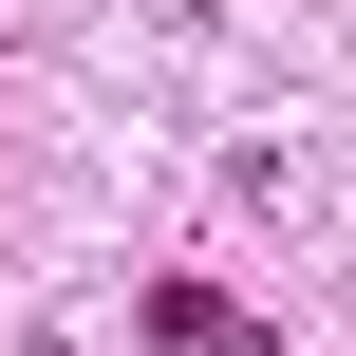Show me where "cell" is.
Masks as SVG:
<instances>
[{
    "label": "cell",
    "mask_w": 356,
    "mask_h": 356,
    "mask_svg": "<svg viewBox=\"0 0 356 356\" xmlns=\"http://www.w3.org/2000/svg\"><path fill=\"white\" fill-rule=\"evenodd\" d=\"M150 338H169V356H282V319H244L225 282H188V263H169V282H150Z\"/></svg>",
    "instance_id": "1"
}]
</instances>
